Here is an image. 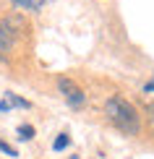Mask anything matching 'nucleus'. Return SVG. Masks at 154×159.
<instances>
[{"label":"nucleus","mask_w":154,"mask_h":159,"mask_svg":"<svg viewBox=\"0 0 154 159\" xmlns=\"http://www.w3.org/2000/svg\"><path fill=\"white\" fill-rule=\"evenodd\" d=\"M105 115H107V120L125 136H138V130H141V117H138L136 107H133L131 102H125L123 97H110L107 99Z\"/></svg>","instance_id":"1"},{"label":"nucleus","mask_w":154,"mask_h":159,"mask_svg":"<svg viewBox=\"0 0 154 159\" xmlns=\"http://www.w3.org/2000/svg\"><path fill=\"white\" fill-rule=\"evenodd\" d=\"M24 31H26V21L21 16H8L0 21V57L11 55L16 42L24 37Z\"/></svg>","instance_id":"2"},{"label":"nucleus","mask_w":154,"mask_h":159,"mask_svg":"<svg viewBox=\"0 0 154 159\" xmlns=\"http://www.w3.org/2000/svg\"><path fill=\"white\" fill-rule=\"evenodd\" d=\"M58 86H60L63 97L68 99V102L73 104V107H81V104L86 102V94H84V91H81V89H78L76 84L71 81V78H60V81H58Z\"/></svg>","instance_id":"3"},{"label":"nucleus","mask_w":154,"mask_h":159,"mask_svg":"<svg viewBox=\"0 0 154 159\" xmlns=\"http://www.w3.org/2000/svg\"><path fill=\"white\" fill-rule=\"evenodd\" d=\"M16 8H24V11H39L44 5V0H13Z\"/></svg>","instance_id":"4"},{"label":"nucleus","mask_w":154,"mask_h":159,"mask_svg":"<svg viewBox=\"0 0 154 159\" xmlns=\"http://www.w3.org/2000/svg\"><path fill=\"white\" fill-rule=\"evenodd\" d=\"M68 143H71V138H68V133H60V136L55 138V143H52V149H55V151H63L65 146H68Z\"/></svg>","instance_id":"5"},{"label":"nucleus","mask_w":154,"mask_h":159,"mask_svg":"<svg viewBox=\"0 0 154 159\" xmlns=\"http://www.w3.org/2000/svg\"><path fill=\"white\" fill-rule=\"evenodd\" d=\"M18 138H24V141L34 138V128H31V125H21V128H18Z\"/></svg>","instance_id":"6"},{"label":"nucleus","mask_w":154,"mask_h":159,"mask_svg":"<svg viewBox=\"0 0 154 159\" xmlns=\"http://www.w3.org/2000/svg\"><path fill=\"white\" fill-rule=\"evenodd\" d=\"M8 104H13V107H29V102L21 97H16V94H8Z\"/></svg>","instance_id":"7"},{"label":"nucleus","mask_w":154,"mask_h":159,"mask_svg":"<svg viewBox=\"0 0 154 159\" xmlns=\"http://www.w3.org/2000/svg\"><path fill=\"white\" fill-rule=\"evenodd\" d=\"M0 151H5L8 157H16V149H13V146H8L5 141H0Z\"/></svg>","instance_id":"8"},{"label":"nucleus","mask_w":154,"mask_h":159,"mask_svg":"<svg viewBox=\"0 0 154 159\" xmlns=\"http://www.w3.org/2000/svg\"><path fill=\"white\" fill-rule=\"evenodd\" d=\"M146 115H149V123H152V128H154V102L146 104Z\"/></svg>","instance_id":"9"},{"label":"nucleus","mask_w":154,"mask_h":159,"mask_svg":"<svg viewBox=\"0 0 154 159\" xmlns=\"http://www.w3.org/2000/svg\"><path fill=\"white\" fill-rule=\"evenodd\" d=\"M144 91H146V94H149V91H154V81H149V84H146V86H144Z\"/></svg>","instance_id":"10"}]
</instances>
